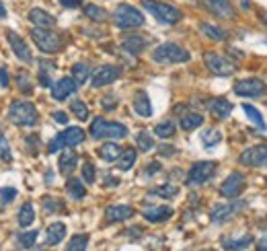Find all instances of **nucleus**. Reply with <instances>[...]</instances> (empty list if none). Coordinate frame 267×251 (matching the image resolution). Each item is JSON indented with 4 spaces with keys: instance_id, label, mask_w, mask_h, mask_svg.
I'll return each instance as SVG.
<instances>
[{
    "instance_id": "obj_1",
    "label": "nucleus",
    "mask_w": 267,
    "mask_h": 251,
    "mask_svg": "<svg viewBox=\"0 0 267 251\" xmlns=\"http://www.w3.org/2000/svg\"><path fill=\"white\" fill-rule=\"evenodd\" d=\"M142 7L159 21L165 25H175L183 19V13L177 7H171L167 3H161V0H142Z\"/></svg>"
},
{
    "instance_id": "obj_2",
    "label": "nucleus",
    "mask_w": 267,
    "mask_h": 251,
    "mask_svg": "<svg viewBox=\"0 0 267 251\" xmlns=\"http://www.w3.org/2000/svg\"><path fill=\"white\" fill-rule=\"evenodd\" d=\"M91 136L95 140H101V138H111V140H119V138H125L127 136V128L119 121H107L103 117H97L93 123H91Z\"/></svg>"
},
{
    "instance_id": "obj_3",
    "label": "nucleus",
    "mask_w": 267,
    "mask_h": 251,
    "mask_svg": "<svg viewBox=\"0 0 267 251\" xmlns=\"http://www.w3.org/2000/svg\"><path fill=\"white\" fill-rule=\"evenodd\" d=\"M189 52L179 46V44H161L154 52H152V60L159 64H181V62H189Z\"/></svg>"
},
{
    "instance_id": "obj_4",
    "label": "nucleus",
    "mask_w": 267,
    "mask_h": 251,
    "mask_svg": "<svg viewBox=\"0 0 267 251\" xmlns=\"http://www.w3.org/2000/svg\"><path fill=\"white\" fill-rule=\"evenodd\" d=\"M9 119L17 126H25V128H29V126H35L37 123V109L33 103L29 101H15L9 109Z\"/></svg>"
},
{
    "instance_id": "obj_5",
    "label": "nucleus",
    "mask_w": 267,
    "mask_h": 251,
    "mask_svg": "<svg viewBox=\"0 0 267 251\" xmlns=\"http://www.w3.org/2000/svg\"><path fill=\"white\" fill-rule=\"evenodd\" d=\"M113 23L119 29H136V27L144 25V17L138 9H134L129 5H119L113 11Z\"/></svg>"
},
{
    "instance_id": "obj_6",
    "label": "nucleus",
    "mask_w": 267,
    "mask_h": 251,
    "mask_svg": "<svg viewBox=\"0 0 267 251\" xmlns=\"http://www.w3.org/2000/svg\"><path fill=\"white\" fill-rule=\"evenodd\" d=\"M31 39L35 41V46H37L43 54H56V52H60V48H62L60 35H58L56 31H52V29L35 27V29L31 31Z\"/></svg>"
},
{
    "instance_id": "obj_7",
    "label": "nucleus",
    "mask_w": 267,
    "mask_h": 251,
    "mask_svg": "<svg viewBox=\"0 0 267 251\" xmlns=\"http://www.w3.org/2000/svg\"><path fill=\"white\" fill-rule=\"evenodd\" d=\"M84 140V130L82 128H68L64 132H60L50 144H48V153H56L60 149H70V147H76Z\"/></svg>"
},
{
    "instance_id": "obj_8",
    "label": "nucleus",
    "mask_w": 267,
    "mask_h": 251,
    "mask_svg": "<svg viewBox=\"0 0 267 251\" xmlns=\"http://www.w3.org/2000/svg\"><path fill=\"white\" fill-rule=\"evenodd\" d=\"M214 173H216V163H214V161L193 163L191 169H189V173H187V183H189V185H202V183H206Z\"/></svg>"
},
{
    "instance_id": "obj_9",
    "label": "nucleus",
    "mask_w": 267,
    "mask_h": 251,
    "mask_svg": "<svg viewBox=\"0 0 267 251\" xmlns=\"http://www.w3.org/2000/svg\"><path fill=\"white\" fill-rule=\"evenodd\" d=\"M234 93L240 97H261L267 93V85L261 78H242L234 82Z\"/></svg>"
},
{
    "instance_id": "obj_10",
    "label": "nucleus",
    "mask_w": 267,
    "mask_h": 251,
    "mask_svg": "<svg viewBox=\"0 0 267 251\" xmlns=\"http://www.w3.org/2000/svg\"><path fill=\"white\" fill-rule=\"evenodd\" d=\"M238 161L247 167H267V142L263 144H255L251 149H247Z\"/></svg>"
},
{
    "instance_id": "obj_11",
    "label": "nucleus",
    "mask_w": 267,
    "mask_h": 251,
    "mask_svg": "<svg viewBox=\"0 0 267 251\" xmlns=\"http://www.w3.org/2000/svg\"><path fill=\"white\" fill-rule=\"evenodd\" d=\"M204 62L208 66L210 72L218 74V76H230L234 72V66L232 62H228L224 56H218V54H206L204 56Z\"/></svg>"
},
{
    "instance_id": "obj_12",
    "label": "nucleus",
    "mask_w": 267,
    "mask_h": 251,
    "mask_svg": "<svg viewBox=\"0 0 267 251\" xmlns=\"http://www.w3.org/2000/svg\"><path fill=\"white\" fill-rule=\"evenodd\" d=\"M119 76H121V68H119V66L105 64V66H101L99 70H95V74H93V82H91V85H93L95 89H99V87H105V85L115 82Z\"/></svg>"
},
{
    "instance_id": "obj_13",
    "label": "nucleus",
    "mask_w": 267,
    "mask_h": 251,
    "mask_svg": "<svg viewBox=\"0 0 267 251\" xmlns=\"http://www.w3.org/2000/svg\"><path fill=\"white\" fill-rule=\"evenodd\" d=\"M242 187H244V177H242V173L234 171V173H230V175L226 177V181L220 185V194H222L224 198L232 200V198H236V196L242 192Z\"/></svg>"
},
{
    "instance_id": "obj_14",
    "label": "nucleus",
    "mask_w": 267,
    "mask_h": 251,
    "mask_svg": "<svg viewBox=\"0 0 267 251\" xmlns=\"http://www.w3.org/2000/svg\"><path fill=\"white\" fill-rule=\"evenodd\" d=\"M204 5H206V9H208L212 15H216V17H220V19L232 21V19L236 17L234 7L230 5V0H204Z\"/></svg>"
},
{
    "instance_id": "obj_15",
    "label": "nucleus",
    "mask_w": 267,
    "mask_h": 251,
    "mask_svg": "<svg viewBox=\"0 0 267 251\" xmlns=\"http://www.w3.org/2000/svg\"><path fill=\"white\" fill-rule=\"evenodd\" d=\"M7 37H9V44H11L13 52H15V56H17L19 60H23L25 64H31L33 56H31V50H29V46L25 44V39H23L21 35H17L15 31H9Z\"/></svg>"
},
{
    "instance_id": "obj_16",
    "label": "nucleus",
    "mask_w": 267,
    "mask_h": 251,
    "mask_svg": "<svg viewBox=\"0 0 267 251\" xmlns=\"http://www.w3.org/2000/svg\"><path fill=\"white\" fill-rule=\"evenodd\" d=\"M76 80L74 78H68V76H64V78H60L54 87H52V97L56 99V101H64L68 95H72L74 91H76Z\"/></svg>"
},
{
    "instance_id": "obj_17",
    "label": "nucleus",
    "mask_w": 267,
    "mask_h": 251,
    "mask_svg": "<svg viewBox=\"0 0 267 251\" xmlns=\"http://www.w3.org/2000/svg\"><path fill=\"white\" fill-rule=\"evenodd\" d=\"M131 216H134V208L125 206V204H115V206H109L105 210L107 222H121V220H127Z\"/></svg>"
},
{
    "instance_id": "obj_18",
    "label": "nucleus",
    "mask_w": 267,
    "mask_h": 251,
    "mask_svg": "<svg viewBox=\"0 0 267 251\" xmlns=\"http://www.w3.org/2000/svg\"><path fill=\"white\" fill-rule=\"evenodd\" d=\"M238 208H242V204H234V202H228V204H218V206H214L212 208V212H210V218H212V222H224V220H228Z\"/></svg>"
},
{
    "instance_id": "obj_19",
    "label": "nucleus",
    "mask_w": 267,
    "mask_h": 251,
    "mask_svg": "<svg viewBox=\"0 0 267 251\" xmlns=\"http://www.w3.org/2000/svg\"><path fill=\"white\" fill-rule=\"evenodd\" d=\"M29 21L35 27H41V29H52L56 25V19L50 13H46L43 9H31L29 11Z\"/></svg>"
},
{
    "instance_id": "obj_20",
    "label": "nucleus",
    "mask_w": 267,
    "mask_h": 251,
    "mask_svg": "<svg viewBox=\"0 0 267 251\" xmlns=\"http://www.w3.org/2000/svg\"><path fill=\"white\" fill-rule=\"evenodd\" d=\"M142 216L148 222H165L173 216V208L171 206H154V208H146L142 212Z\"/></svg>"
},
{
    "instance_id": "obj_21",
    "label": "nucleus",
    "mask_w": 267,
    "mask_h": 251,
    "mask_svg": "<svg viewBox=\"0 0 267 251\" xmlns=\"http://www.w3.org/2000/svg\"><path fill=\"white\" fill-rule=\"evenodd\" d=\"M78 165V155L74 151H64L60 155V161H58V169L62 175H70Z\"/></svg>"
},
{
    "instance_id": "obj_22",
    "label": "nucleus",
    "mask_w": 267,
    "mask_h": 251,
    "mask_svg": "<svg viewBox=\"0 0 267 251\" xmlns=\"http://www.w3.org/2000/svg\"><path fill=\"white\" fill-rule=\"evenodd\" d=\"M134 109H136V113L142 115V117L152 115V105H150V99L144 91H138L136 95H134Z\"/></svg>"
},
{
    "instance_id": "obj_23",
    "label": "nucleus",
    "mask_w": 267,
    "mask_h": 251,
    "mask_svg": "<svg viewBox=\"0 0 267 251\" xmlns=\"http://www.w3.org/2000/svg\"><path fill=\"white\" fill-rule=\"evenodd\" d=\"M208 107H210L212 115H216V117H220V119L228 117V115H230V111H232V103H230V101H226V99H222V97L212 99Z\"/></svg>"
},
{
    "instance_id": "obj_24",
    "label": "nucleus",
    "mask_w": 267,
    "mask_h": 251,
    "mask_svg": "<svg viewBox=\"0 0 267 251\" xmlns=\"http://www.w3.org/2000/svg\"><path fill=\"white\" fill-rule=\"evenodd\" d=\"M123 50L129 52V54H140L146 46H148V39L146 37H140V35H129L123 39Z\"/></svg>"
},
{
    "instance_id": "obj_25",
    "label": "nucleus",
    "mask_w": 267,
    "mask_h": 251,
    "mask_svg": "<svg viewBox=\"0 0 267 251\" xmlns=\"http://www.w3.org/2000/svg\"><path fill=\"white\" fill-rule=\"evenodd\" d=\"M64 235H66L64 222H54V224H50V228H48L46 243H48V245H58V243L64 239Z\"/></svg>"
},
{
    "instance_id": "obj_26",
    "label": "nucleus",
    "mask_w": 267,
    "mask_h": 251,
    "mask_svg": "<svg viewBox=\"0 0 267 251\" xmlns=\"http://www.w3.org/2000/svg\"><path fill=\"white\" fill-rule=\"evenodd\" d=\"M199 31H202L206 37L214 39V41H224V39L228 37V33H226L224 29H220V27H216V25H210V23H202V25H199Z\"/></svg>"
},
{
    "instance_id": "obj_27",
    "label": "nucleus",
    "mask_w": 267,
    "mask_h": 251,
    "mask_svg": "<svg viewBox=\"0 0 267 251\" xmlns=\"http://www.w3.org/2000/svg\"><path fill=\"white\" fill-rule=\"evenodd\" d=\"M251 243H253V237H251V235H244V237H238V239H224V241H222L224 249H228V251H240V249H247Z\"/></svg>"
},
{
    "instance_id": "obj_28",
    "label": "nucleus",
    "mask_w": 267,
    "mask_h": 251,
    "mask_svg": "<svg viewBox=\"0 0 267 251\" xmlns=\"http://www.w3.org/2000/svg\"><path fill=\"white\" fill-rule=\"evenodd\" d=\"M202 123H204V115H199V113H185V115H181V128L185 132H191V130L199 128Z\"/></svg>"
},
{
    "instance_id": "obj_29",
    "label": "nucleus",
    "mask_w": 267,
    "mask_h": 251,
    "mask_svg": "<svg viewBox=\"0 0 267 251\" xmlns=\"http://www.w3.org/2000/svg\"><path fill=\"white\" fill-rule=\"evenodd\" d=\"M119 155H121V149H119L115 142H107V144H103V147L99 149V157H101V159H105L107 163L117 161V159H119Z\"/></svg>"
},
{
    "instance_id": "obj_30",
    "label": "nucleus",
    "mask_w": 267,
    "mask_h": 251,
    "mask_svg": "<svg viewBox=\"0 0 267 251\" xmlns=\"http://www.w3.org/2000/svg\"><path fill=\"white\" fill-rule=\"evenodd\" d=\"M19 224L21 226H29L33 220H35V210H33V204L31 202H25L21 208H19Z\"/></svg>"
},
{
    "instance_id": "obj_31",
    "label": "nucleus",
    "mask_w": 267,
    "mask_h": 251,
    "mask_svg": "<svg viewBox=\"0 0 267 251\" xmlns=\"http://www.w3.org/2000/svg\"><path fill=\"white\" fill-rule=\"evenodd\" d=\"M134 163H136V151H134V149H125L119 155V159H117V169L127 171V169L134 167Z\"/></svg>"
},
{
    "instance_id": "obj_32",
    "label": "nucleus",
    "mask_w": 267,
    "mask_h": 251,
    "mask_svg": "<svg viewBox=\"0 0 267 251\" xmlns=\"http://www.w3.org/2000/svg\"><path fill=\"white\" fill-rule=\"evenodd\" d=\"M66 192H68V196H70L72 200H82V198L86 196V187H84L82 181H78V179H70V181L66 183Z\"/></svg>"
},
{
    "instance_id": "obj_33",
    "label": "nucleus",
    "mask_w": 267,
    "mask_h": 251,
    "mask_svg": "<svg viewBox=\"0 0 267 251\" xmlns=\"http://www.w3.org/2000/svg\"><path fill=\"white\" fill-rule=\"evenodd\" d=\"M175 130H177L175 121H173V119H165V121H161L157 128H154V134H157L159 138H171V136L175 134Z\"/></svg>"
},
{
    "instance_id": "obj_34",
    "label": "nucleus",
    "mask_w": 267,
    "mask_h": 251,
    "mask_svg": "<svg viewBox=\"0 0 267 251\" xmlns=\"http://www.w3.org/2000/svg\"><path fill=\"white\" fill-rule=\"evenodd\" d=\"M177 194H179V187L173 185V183H165V185H159V187L150 190V196H161V198H167V200L175 198Z\"/></svg>"
},
{
    "instance_id": "obj_35",
    "label": "nucleus",
    "mask_w": 267,
    "mask_h": 251,
    "mask_svg": "<svg viewBox=\"0 0 267 251\" xmlns=\"http://www.w3.org/2000/svg\"><path fill=\"white\" fill-rule=\"evenodd\" d=\"M220 140H222V134H220V130H216V128L202 132V142H204L206 149H212V147L220 144Z\"/></svg>"
},
{
    "instance_id": "obj_36",
    "label": "nucleus",
    "mask_w": 267,
    "mask_h": 251,
    "mask_svg": "<svg viewBox=\"0 0 267 251\" xmlns=\"http://www.w3.org/2000/svg\"><path fill=\"white\" fill-rule=\"evenodd\" d=\"M86 245H88V235H74L66 251H86Z\"/></svg>"
},
{
    "instance_id": "obj_37",
    "label": "nucleus",
    "mask_w": 267,
    "mask_h": 251,
    "mask_svg": "<svg viewBox=\"0 0 267 251\" xmlns=\"http://www.w3.org/2000/svg\"><path fill=\"white\" fill-rule=\"evenodd\" d=\"M84 15H86L88 19H93V21H105V19L109 17L107 11L101 9V7H97V5H86V7H84Z\"/></svg>"
},
{
    "instance_id": "obj_38",
    "label": "nucleus",
    "mask_w": 267,
    "mask_h": 251,
    "mask_svg": "<svg viewBox=\"0 0 267 251\" xmlns=\"http://www.w3.org/2000/svg\"><path fill=\"white\" fill-rule=\"evenodd\" d=\"M91 74V68L86 64H74L72 66V78L76 80V85H82Z\"/></svg>"
},
{
    "instance_id": "obj_39",
    "label": "nucleus",
    "mask_w": 267,
    "mask_h": 251,
    "mask_svg": "<svg viewBox=\"0 0 267 251\" xmlns=\"http://www.w3.org/2000/svg\"><path fill=\"white\" fill-rule=\"evenodd\" d=\"M136 142H138V149L144 151V153H148V151L154 149V140H152L150 132H146V130H142V132L136 136Z\"/></svg>"
},
{
    "instance_id": "obj_40",
    "label": "nucleus",
    "mask_w": 267,
    "mask_h": 251,
    "mask_svg": "<svg viewBox=\"0 0 267 251\" xmlns=\"http://www.w3.org/2000/svg\"><path fill=\"white\" fill-rule=\"evenodd\" d=\"M242 111H244V113L249 115V119H253V121H255V123L259 126L261 130H265V121H263V115L259 113V109H257V107H253V105L244 103V105H242Z\"/></svg>"
},
{
    "instance_id": "obj_41",
    "label": "nucleus",
    "mask_w": 267,
    "mask_h": 251,
    "mask_svg": "<svg viewBox=\"0 0 267 251\" xmlns=\"http://www.w3.org/2000/svg\"><path fill=\"white\" fill-rule=\"evenodd\" d=\"M35 239H37V231H25L17 237V243H19L21 249H29V247H33Z\"/></svg>"
},
{
    "instance_id": "obj_42",
    "label": "nucleus",
    "mask_w": 267,
    "mask_h": 251,
    "mask_svg": "<svg viewBox=\"0 0 267 251\" xmlns=\"http://www.w3.org/2000/svg\"><path fill=\"white\" fill-rule=\"evenodd\" d=\"M43 210H46L48 214H56V212L64 210V204H62L60 200L52 198V196H46V198H43Z\"/></svg>"
},
{
    "instance_id": "obj_43",
    "label": "nucleus",
    "mask_w": 267,
    "mask_h": 251,
    "mask_svg": "<svg viewBox=\"0 0 267 251\" xmlns=\"http://www.w3.org/2000/svg\"><path fill=\"white\" fill-rule=\"evenodd\" d=\"M54 66L52 64H48V62H41L39 64V85L41 87H52V78H50V70H52Z\"/></svg>"
},
{
    "instance_id": "obj_44",
    "label": "nucleus",
    "mask_w": 267,
    "mask_h": 251,
    "mask_svg": "<svg viewBox=\"0 0 267 251\" xmlns=\"http://www.w3.org/2000/svg\"><path fill=\"white\" fill-rule=\"evenodd\" d=\"M70 109H72V113H74L78 119H88V107H86L80 99H74L72 105H70Z\"/></svg>"
},
{
    "instance_id": "obj_45",
    "label": "nucleus",
    "mask_w": 267,
    "mask_h": 251,
    "mask_svg": "<svg viewBox=\"0 0 267 251\" xmlns=\"http://www.w3.org/2000/svg\"><path fill=\"white\" fill-rule=\"evenodd\" d=\"M17 82H19V89H21L25 95H29V93L33 91V85H31V78H29L27 72H19V74H17Z\"/></svg>"
},
{
    "instance_id": "obj_46",
    "label": "nucleus",
    "mask_w": 267,
    "mask_h": 251,
    "mask_svg": "<svg viewBox=\"0 0 267 251\" xmlns=\"http://www.w3.org/2000/svg\"><path fill=\"white\" fill-rule=\"evenodd\" d=\"M82 179H84L86 183H95V179H97L95 165H93V163H88V161L82 165Z\"/></svg>"
},
{
    "instance_id": "obj_47",
    "label": "nucleus",
    "mask_w": 267,
    "mask_h": 251,
    "mask_svg": "<svg viewBox=\"0 0 267 251\" xmlns=\"http://www.w3.org/2000/svg\"><path fill=\"white\" fill-rule=\"evenodd\" d=\"M15 198H17V190L15 187H3V190H0V200H3V204H11Z\"/></svg>"
},
{
    "instance_id": "obj_48",
    "label": "nucleus",
    "mask_w": 267,
    "mask_h": 251,
    "mask_svg": "<svg viewBox=\"0 0 267 251\" xmlns=\"http://www.w3.org/2000/svg\"><path fill=\"white\" fill-rule=\"evenodd\" d=\"M60 5L64 9H78L82 5V0H60Z\"/></svg>"
},
{
    "instance_id": "obj_49",
    "label": "nucleus",
    "mask_w": 267,
    "mask_h": 251,
    "mask_svg": "<svg viewBox=\"0 0 267 251\" xmlns=\"http://www.w3.org/2000/svg\"><path fill=\"white\" fill-rule=\"evenodd\" d=\"M101 105H103L105 109H113V107H115V97H113V95H107V97H103Z\"/></svg>"
},
{
    "instance_id": "obj_50",
    "label": "nucleus",
    "mask_w": 267,
    "mask_h": 251,
    "mask_svg": "<svg viewBox=\"0 0 267 251\" xmlns=\"http://www.w3.org/2000/svg\"><path fill=\"white\" fill-rule=\"evenodd\" d=\"M54 119H56L58 123H68V115H66L64 111H54Z\"/></svg>"
},
{
    "instance_id": "obj_51",
    "label": "nucleus",
    "mask_w": 267,
    "mask_h": 251,
    "mask_svg": "<svg viewBox=\"0 0 267 251\" xmlns=\"http://www.w3.org/2000/svg\"><path fill=\"white\" fill-rule=\"evenodd\" d=\"M0 85L9 87V72H7V68H0Z\"/></svg>"
},
{
    "instance_id": "obj_52",
    "label": "nucleus",
    "mask_w": 267,
    "mask_h": 251,
    "mask_svg": "<svg viewBox=\"0 0 267 251\" xmlns=\"http://www.w3.org/2000/svg\"><path fill=\"white\" fill-rule=\"evenodd\" d=\"M0 149H3V159L5 161H11L13 157H11V151H9V144L7 142H3V144H0Z\"/></svg>"
},
{
    "instance_id": "obj_53",
    "label": "nucleus",
    "mask_w": 267,
    "mask_h": 251,
    "mask_svg": "<svg viewBox=\"0 0 267 251\" xmlns=\"http://www.w3.org/2000/svg\"><path fill=\"white\" fill-rule=\"evenodd\" d=\"M161 155L171 157V155H175V149H173V147H161Z\"/></svg>"
},
{
    "instance_id": "obj_54",
    "label": "nucleus",
    "mask_w": 267,
    "mask_h": 251,
    "mask_svg": "<svg viewBox=\"0 0 267 251\" xmlns=\"http://www.w3.org/2000/svg\"><path fill=\"white\" fill-rule=\"evenodd\" d=\"M257 251H267V237H263V239L257 243Z\"/></svg>"
},
{
    "instance_id": "obj_55",
    "label": "nucleus",
    "mask_w": 267,
    "mask_h": 251,
    "mask_svg": "<svg viewBox=\"0 0 267 251\" xmlns=\"http://www.w3.org/2000/svg\"><path fill=\"white\" fill-rule=\"evenodd\" d=\"M161 169V165L159 163H150V167H148V171H146V175H152V173H157Z\"/></svg>"
},
{
    "instance_id": "obj_56",
    "label": "nucleus",
    "mask_w": 267,
    "mask_h": 251,
    "mask_svg": "<svg viewBox=\"0 0 267 251\" xmlns=\"http://www.w3.org/2000/svg\"><path fill=\"white\" fill-rule=\"evenodd\" d=\"M119 183V179H115V177H107V181H105V185H117Z\"/></svg>"
},
{
    "instance_id": "obj_57",
    "label": "nucleus",
    "mask_w": 267,
    "mask_h": 251,
    "mask_svg": "<svg viewBox=\"0 0 267 251\" xmlns=\"http://www.w3.org/2000/svg\"><path fill=\"white\" fill-rule=\"evenodd\" d=\"M5 17H7V7L0 3V19H5Z\"/></svg>"
},
{
    "instance_id": "obj_58",
    "label": "nucleus",
    "mask_w": 267,
    "mask_h": 251,
    "mask_svg": "<svg viewBox=\"0 0 267 251\" xmlns=\"http://www.w3.org/2000/svg\"><path fill=\"white\" fill-rule=\"evenodd\" d=\"M5 142V136H3V128H0V144Z\"/></svg>"
}]
</instances>
